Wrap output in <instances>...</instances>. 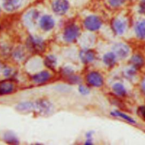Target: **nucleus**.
<instances>
[{
  "label": "nucleus",
  "mask_w": 145,
  "mask_h": 145,
  "mask_svg": "<svg viewBox=\"0 0 145 145\" xmlns=\"http://www.w3.org/2000/svg\"><path fill=\"white\" fill-rule=\"evenodd\" d=\"M88 83L95 87H100L103 84L102 76L97 72H91L87 76Z\"/></svg>",
  "instance_id": "obj_7"
},
{
  "label": "nucleus",
  "mask_w": 145,
  "mask_h": 145,
  "mask_svg": "<svg viewBox=\"0 0 145 145\" xmlns=\"http://www.w3.org/2000/svg\"><path fill=\"white\" fill-rule=\"evenodd\" d=\"M85 27L91 31H96L99 29L102 25L101 19L95 15L87 16L84 22Z\"/></svg>",
  "instance_id": "obj_3"
},
{
  "label": "nucleus",
  "mask_w": 145,
  "mask_h": 145,
  "mask_svg": "<svg viewBox=\"0 0 145 145\" xmlns=\"http://www.w3.org/2000/svg\"><path fill=\"white\" fill-rule=\"evenodd\" d=\"M139 110H140V114L142 116V117L143 118H145V106H143V107H142L139 109Z\"/></svg>",
  "instance_id": "obj_25"
},
{
  "label": "nucleus",
  "mask_w": 145,
  "mask_h": 145,
  "mask_svg": "<svg viewBox=\"0 0 145 145\" xmlns=\"http://www.w3.org/2000/svg\"><path fill=\"white\" fill-rule=\"evenodd\" d=\"M142 88H143V90L144 91V92H145V78L144 79V80H143V82H142Z\"/></svg>",
  "instance_id": "obj_26"
},
{
  "label": "nucleus",
  "mask_w": 145,
  "mask_h": 145,
  "mask_svg": "<svg viewBox=\"0 0 145 145\" xmlns=\"http://www.w3.org/2000/svg\"><path fill=\"white\" fill-rule=\"evenodd\" d=\"M40 27L45 31L52 29L54 25V22L53 18L49 15L43 16L40 22Z\"/></svg>",
  "instance_id": "obj_10"
},
{
  "label": "nucleus",
  "mask_w": 145,
  "mask_h": 145,
  "mask_svg": "<svg viewBox=\"0 0 145 145\" xmlns=\"http://www.w3.org/2000/svg\"><path fill=\"white\" fill-rule=\"evenodd\" d=\"M5 140L10 143H17L18 140L11 133H7L5 135Z\"/></svg>",
  "instance_id": "obj_20"
},
{
  "label": "nucleus",
  "mask_w": 145,
  "mask_h": 145,
  "mask_svg": "<svg viewBox=\"0 0 145 145\" xmlns=\"http://www.w3.org/2000/svg\"><path fill=\"white\" fill-rule=\"evenodd\" d=\"M127 25L126 20L121 16L115 18L111 23V27L113 31L118 35H121L125 32Z\"/></svg>",
  "instance_id": "obj_1"
},
{
  "label": "nucleus",
  "mask_w": 145,
  "mask_h": 145,
  "mask_svg": "<svg viewBox=\"0 0 145 145\" xmlns=\"http://www.w3.org/2000/svg\"><path fill=\"white\" fill-rule=\"evenodd\" d=\"M114 54L120 58L126 57L129 53V47L125 44L117 43L113 47Z\"/></svg>",
  "instance_id": "obj_6"
},
{
  "label": "nucleus",
  "mask_w": 145,
  "mask_h": 145,
  "mask_svg": "<svg viewBox=\"0 0 145 145\" xmlns=\"http://www.w3.org/2000/svg\"><path fill=\"white\" fill-rule=\"evenodd\" d=\"M45 64L50 69H53L57 65V59L54 56L50 55L46 57L45 60Z\"/></svg>",
  "instance_id": "obj_18"
},
{
  "label": "nucleus",
  "mask_w": 145,
  "mask_h": 145,
  "mask_svg": "<svg viewBox=\"0 0 145 145\" xmlns=\"http://www.w3.org/2000/svg\"><path fill=\"white\" fill-rule=\"evenodd\" d=\"M22 0H3L4 8L9 11L16 10L20 5Z\"/></svg>",
  "instance_id": "obj_11"
},
{
  "label": "nucleus",
  "mask_w": 145,
  "mask_h": 145,
  "mask_svg": "<svg viewBox=\"0 0 145 145\" xmlns=\"http://www.w3.org/2000/svg\"><path fill=\"white\" fill-rule=\"evenodd\" d=\"M113 114H114V116H120V117H122V118L125 119V120L129 121V122H131V123H134V122H135L134 120L133 119H132L131 117H130L129 116H127L126 114H124V113H121V112H120L116 111V112H115L113 113Z\"/></svg>",
  "instance_id": "obj_22"
},
{
  "label": "nucleus",
  "mask_w": 145,
  "mask_h": 145,
  "mask_svg": "<svg viewBox=\"0 0 145 145\" xmlns=\"http://www.w3.org/2000/svg\"><path fill=\"white\" fill-rule=\"evenodd\" d=\"M28 42V46L33 50L38 52L42 50L43 49L44 43L42 40L40 38L36 37H30Z\"/></svg>",
  "instance_id": "obj_8"
},
{
  "label": "nucleus",
  "mask_w": 145,
  "mask_h": 145,
  "mask_svg": "<svg viewBox=\"0 0 145 145\" xmlns=\"http://www.w3.org/2000/svg\"><path fill=\"white\" fill-rule=\"evenodd\" d=\"M52 104L47 100H41L34 103V111L41 115H48L52 112Z\"/></svg>",
  "instance_id": "obj_2"
},
{
  "label": "nucleus",
  "mask_w": 145,
  "mask_h": 145,
  "mask_svg": "<svg viewBox=\"0 0 145 145\" xmlns=\"http://www.w3.org/2000/svg\"><path fill=\"white\" fill-rule=\"evenodd\" d=\"M13 84L9 82H0V95L7 94L12 91Z\"/></svg>",
  "instance_id": "obj_15"
},
{
  "label": "nucleus",
  "mask_w": 145,
  "mask_h": 145,
  "mask_svg": "<svg viewBox=\"0 0 145 145\" xmlns=\"http://www.w3.org/2000/svg\"><path fill=\"white\" fill-rule=\"evenodd\" d=\"M138 11L140 14L145 15V0H140L138 4Z\"/></svg>",
  "instance_id": "obj_23"
},
{
  "label": "nucleus",
  "mask_w": 145,
  "mask_h": 145,
  "mask_svg": "<svg viewBox=\"0 0 145 145\" xmlns=\"http://www.w3.org/2000/svg\"><path fill=\"white\" fill-rule=\"evenodd\" d=\"M134 30L138 38L145 39V19H140L136 23Z\"/></svg>",
  "instance_id": "obj_9"
},
{
  "label": "nucleus",
  "mask_w": 145,
  "mask_h": 145,
  "mask_svg": "<svg viewBox=\"0 0 145 145\" xmlns=\"http://www.w3.org/2000/svg\"><path fill=\"white\" fill-rule=\"evenodd\" d=\"M131 62L135 66H140L143 63V59L139 56H134L131 58Z\"/></svg>",
  "instance_id": "obj_21"
},
{
  "label": "nucleus",
  "mask_w": 145,
  "mask_h": 145,
  "mask_svg": "<svg viewBox=\"0 0 145 145\" xmlns=\"http://www.w3.org/2000/svg\"><path fill=\"white\" fill-rule=\"evenodd\" d=\"M16 109L21 112H31L34 111V103L24 102L16 106Z\"/></svg>",
  "instance_id": "obj_13"
},
{
  "label": "nucleus",
  "mask_w": 145,
  "mask_h": 145,
  "mask_svg": "<svg viewBox=\"0 0 145 145\" xmlns=\"http://www.w3.org/2000/svg\"><path fill=\"white\" fill-rule=\"evenodd\" d=\"M79 91L83 95H87L89 93V89L87 87H86L83 86H79Z\"/></svg>",
  "instance_id": "obj_24"
},
{
  "label": "nucleus",
  "mask_w": 145,
  "mask_h": 145,
  "mask_svg": "<svg viewBox=\"0 0 145 145\" xmlns=\"http://www.w3.org/2000/svg\"><path fill=\"white\" fill-rule=\"evenodd\" d=\"M79 35V28L75 25H71L67 27L64 32V40L67 42L74 41Z\"/></svg>",
  "instance_id": "obj_4"
},
{
  "label": "nucleus",
  "mask_w": 145,
  "mask_h": 145,
  "mask_svg": "<svg viewBox=\"0 0 145 145\" xmlns=\"http://www.w3.org/2000/svg\"><path fill=\"white\" fill-rule=\"evenodd\" d=\"M69 6V3L66 0H56L52 5L53 11L58 15L65 14Z\"/></svg>",
  "instance_id": "obj_5"
},
{
  "label": "nucleus",
  "mask_w": 145,
  "mask_h": 145,
  "mask_svg": "<svg viewBox=\"0 0 145 145\" xmlns=\"http://www.w3.org/2000/svg\"><path fill=\"white\" fill-rule=\"evenodd\" d=\"M50 74L48 71H44L35 75L33 76V79L37 83H42L47 81L50 78Z\"/></svg>",
  "instance_id": "obj_14"
},
{
  "label": "nucleus",
  "mask_w": 145,
  "mask_h": 145,
  "mask_svg": "<svg viewBox=\"0 0 145 145\" xmlns=\"http://www.w3.org/2000/svg\"><path fill=\"white\" fill-rule=\"evenodd\" d=\"M80 57L82 61L84 63H89L95 59V53L91 50H83L80 53Z\"/></svg>",
  "instance_id": "obj_12"
},
{
  "label": "nucleus",
  "mask_w": 145,
  "mask_h": 145,
  "mask_svg": "<svg viewBox=\"0 0 145 145\" xmlns=\"http://www.w3.org/2000/svg\"><path fill=\"white\" fill-rule=\"evenodd\" d=\"M103 61L108 66H113L116 62V55L113 53H108L104 56Z\"/></svg>",
  "instance_id": "obj_17"
},
{
  "label": "nucleus",
  "mask_w": 145,
  "mask_h": 145,
  "mask_svg": "<svg viewBox=\"0 0 145 145\" xmlns=\"http://www.w3.org/2000/svg\"><path fill=\"white\" fill-rule=\"evenodd\" d=\"M130 0H106V4L113 9H118L126 5Z\"/></svg>",
  "instance_id": "obj_16"
},
{
  "label": "nucleus",
  "mask_w": 145,
  "mask_h": 145,
  "mask_svg": "<svg viewBox=\"0 0 145 145\" xmlns=\"http://www.w3.org/2000/svg\"><path fill=\"white\" fill-rule=\"evenodd\" d=\"M113 91L118 95L123 96L126 94V89L123 86L121 83H116L113 86Z\"/></svg>",
  "instance_id": "obj_19"
}]
</instances>
